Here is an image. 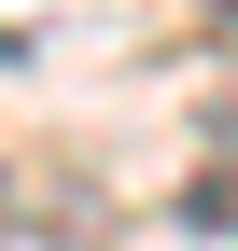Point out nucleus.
I'll use <instances>...</instances> for the list:
<instances>
[{
  "label": "nucleus",
  "mask_w": 238,
  "mask_h": 251,
  "mask_svg": "<svg viewBox=\"0 0 238 251\" xmlns=\"http://www.w3.org/2000/svg\"><path fill=\"white\" fill-rule=\"evenodd\" d=\"M210 28H224V42H238V0H210Z\"/></svg>",
  "instance_id": "f257e3e1"
}]
</instances>
